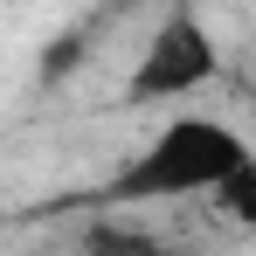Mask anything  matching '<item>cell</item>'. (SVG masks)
Wrapping results in <instances>:
<instances>
[{
	"label": "cell",
	"instance_id": "1",
	"mask_svg": "<svg viewBox=\"0 0 256 256\" xmlns=\"http://www.w3.org/2000/svg\"><path fill=\"white\" fill-rule=\"evenodd\" d=\"M256 173V146L214 111H173L125 166L104 180V208H152V201H222V187H236Z\"/></svg>",
	"mask_w": 256,
	"mask_h": 256
},
{
	"label": "cell",
	"instance_id": "2",
	"mask_svg": "<svg viewBox=\"0 0 256 256\" xmlns=\"http://www.w3.org/2000/svg\"><path fill=\"white\" fill-rule=\"evenodd\" d=\"M214 76H222V42L201 21V7L180 0L152 21V35H146V48H138V62L125 76V97L132 104H180V97L208 90Z\"/></svg>",
	"mask_w": 256,
	"mask_h": 256
}]
</instances>
